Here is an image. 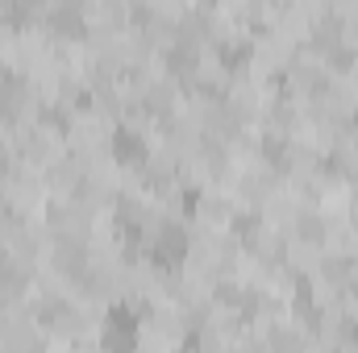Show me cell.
I'll return each mask as SVG.
<instances>
[{"instance_id":"6da1fadb","label":"cell","mask_w":358,"mask_h":353,"mask_svg":"<svg viewBox=\"0 0 358 353\" xmlns=\"http://www.w3.org/2000/svg\"><path fill=\"white\" fill-rule=\"evenodd\" d=\"M113 154H117L121 163H142V158H146V146L138 142L134 129H121V133L113 137Z\"/></svg>"}]
</instances>
